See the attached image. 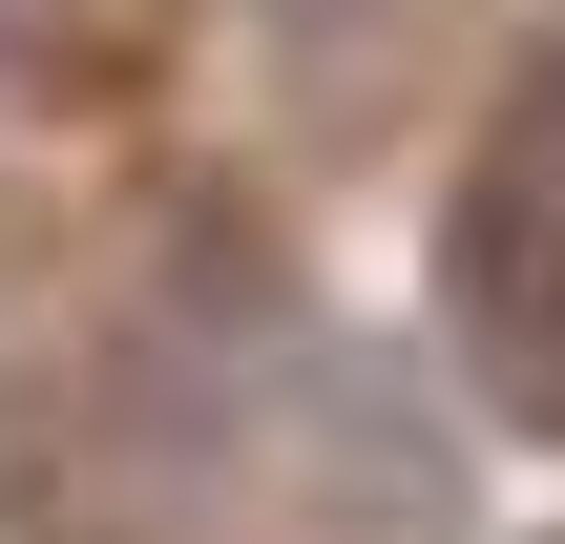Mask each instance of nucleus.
Instances as JSON below:
<instances>
[{
    "label": "nucleus",
    "instance_id": "obj_3",
    "mask_svg": "<svg viewBox=\"0 0 565 544\" xmlns=\"http://www.w3.org/2000/svg\"><path fill=\"white\" fill-rule=\"evenodd\" d=\"M524 168H545V189H565V21H545V42H524Z\"/></svg>",
    "mask_w": 565,
    "mask_h": 544
},
{
    "label": "nucleus",
    "instance_id": "obj_2",
    "mask_svg": "<svg viewBox=\"0 0 565 544\" xmlns=\"http://www.w3.org/2000/svg\"><path fill=\"white\" fill-rule=\"evenodd\" d=\"M168 294H189L210 335H273V314H294V231H273L252 189H189V210H168Z\"/></svg>",
    "mask_w": 565,
    "mask_h": 544
},
{
    "label": "nucleus",
    "instance_id": "obj_1",
    "mask_svg": "<svg viewBox=\"0 0 565 544\" xmlns=\"http://www.w3.org/2000/svg\"><path fill=\"white\" fill-rule=\"evenodd\" d=\"M440 314H461L482 398L565 440V189L545 168H461V210H440Z\"/></svg>",
    "mask_w": 565,
    "mask_h": 544
}]
</instances>
